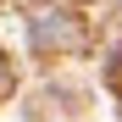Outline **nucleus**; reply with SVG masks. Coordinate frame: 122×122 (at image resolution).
<instances>
[{"instance_id": "f257e3e1", "label": "nucleus", "mask_w": 122, "mask_h": 122, "mask_svg": "<svg viewBox=\"0 0 122 122\" xmlns=\"http://www.w3.org/2000/svg\"><path fill=\"white\" fill-rule=\"evenodd\" d=\"M0 83H6V61H0Z\"/></svg>"}]
</instances>
